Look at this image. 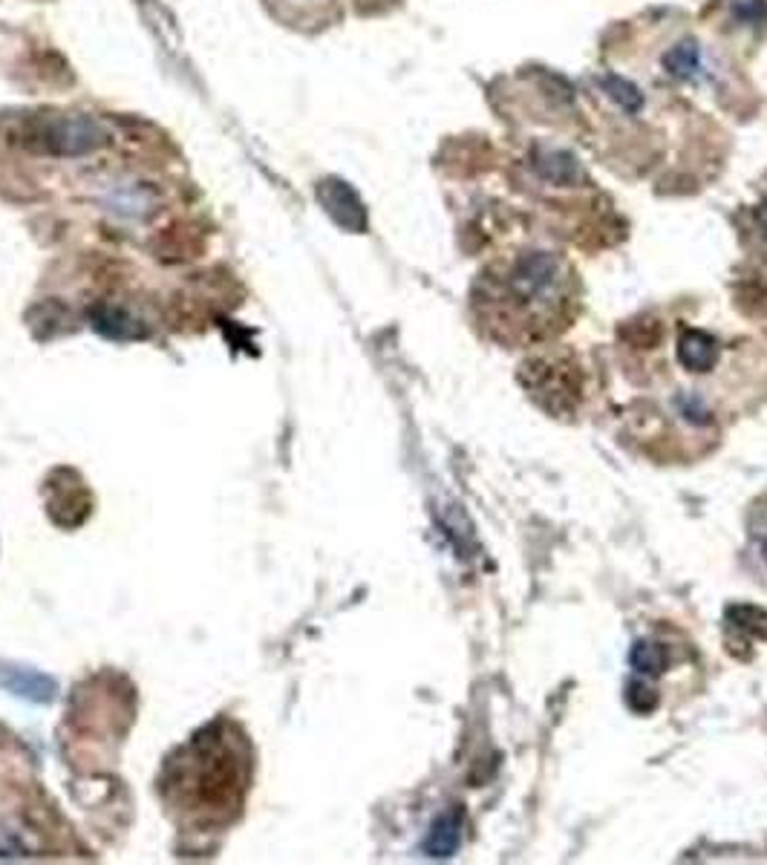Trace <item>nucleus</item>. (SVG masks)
I'll use <instances>...</instances> for the list:
<instances>
[{"label": "nucleus", "instance_id": "nucleus-4", "mask_svg": "<svg viewBox=\"0 0 767 865\" xmlns=\"http://www.w3.org/2000/svg\"><path fill=\"white\" fill-rule=\"evenodd\" d=\"M0 684L15 695H24L29 701H52L55 690H58L52 678L41 675V672H32V669H3Z\"/></svg>", "mask_w": 767, "mask_h": 865}, {"label": "nucleus", "instance_id": "nucleus-9", "mask_svg": "<svg viewBox=\"0 0 767 865\" xmlns=\"http://www.w3.org/2000/svg\"><path fill=\"white\" fill-rule=\"evenodd\" d=\"M667 661L669 655L661 643L641 641L635 649H632V667L638 669V672H646V675H658V672H664Z\"/></svg>", "mask_w": 767, "mask_h": 865}, {"label": "nucleus", "instance_id": "nucleus-5", "mask_svg": "<svg viewBox=\"0 0 767 865\" xmlns=\"http://www.w3.org/2000/svg\"><path fill=\"white\" fill-rule=\"evenodd\" d=\"M93 326L99 329L101 335L113 338V341H130V338H142L145 329L139 326V321L133 315H127L119 306H96L93 309Z\"/></svg>", "mask_w": 767, "mask_h": 865}, {"label": "nucleus", "instance_id": "nucleus-8", "mask_svg": "<svg viewBox=\"0 0 767 865\" xmlns=\"http://www.w3.org/2000/svg\"><path fill=\"white\" fill-rule=\"evenodd\" d=\"M537 168L543 173L545 179L551 182H571L577 179V162L571 159L569 153H540L537 156Z\"/></svg>", "mask_w": 767, "mask_h": 865}, {"label": "nucleus", "instance_id": "nucleus-2", "mask_svg": "<svg viewBox=\"0 0 767 865\" xmlns=\"http://www.w3.org/2000/svg\"><path fill=\"white\" fill-rule=\"evenodd\" d=\"M24 145L47 156H84L107 145V130L90 116H50L26 127Z\"/></svg>", "mask_w": 767, "mask_h": 865}, {"label": "nucleus", "instance_id": "nucleus-7", "mask_svg": "<svg viewBox=\"0 0 767 865\" xmlns=\"http://www.w3.org/2000/svg\"><path fill=\"white\" fill-rule=\"evenodd\" d=\"M667 70L678 78H695L698 70H701V52L695 44H678L667 52L664 58Z\"/></svg>", "mask_w": 767, "mask_h": 865}, {"label": "nucleus", "instance_id": "nucleus-10", "mask_svg": "<svg viewBox=\"0 0 767 865\" xmlns=\"http://www.w3.org/2000/svg\"><path fill=\"white\" fill-rule=\"evenodd\" d=\"M603 87L612 99L618 101L623 110L629 113H638L644 107V96L638 93V87H632L629 81H623L618 75H603Z\"/></svg>", "mask_w": 767, "mask_h": 865}, {"label": "nucleus", "instance_id": "nucleus-3", "mask_svg": "<svg viewBox=\"0 0 767 865\" xmlns=\"http://www.w3.org/2000/svg\"><path fill=\"white\" fill-rule=\"evenodd\" d=\"M318 199L326 208V214L341 228L355 231V234L367 231V208H364V202H361V197L355 194V188L349 182L335 179V176L323 179L318 185Z\"/></svg>", "mask_w": 767, "mask_h": 865}, {"label": "nucleus", "instance_id": "nucleus-6", "mask_svg": "<svg viewBox=\"0 0 767 865\" xmlns=\"http://www.w3.org/2000/svg\"><path fill=\"white\" fill-rule=\"evenodd\" d=\"M459 840H462V811H450L433 822L424 851L430 857H450L459 848Z\"/></svg>", "mask_w": 767, "mask_h": 865}, {"label": "nucleus", "instance_id": "nucleus-1", "mask_svg": "<svg viewBox=\"0 0 767 865\" xmlns=\"http://www.w3.org/2000/svg\"><path fill=\"white\" fill-rule=\"evenodd\" d=\"M571 312L574 274L548 251H525L482 277L479 318L488 335L502 344H540L569 323Z\"/></svg>", "mask_w": 767, "mask_h": 865}]
</instances>
